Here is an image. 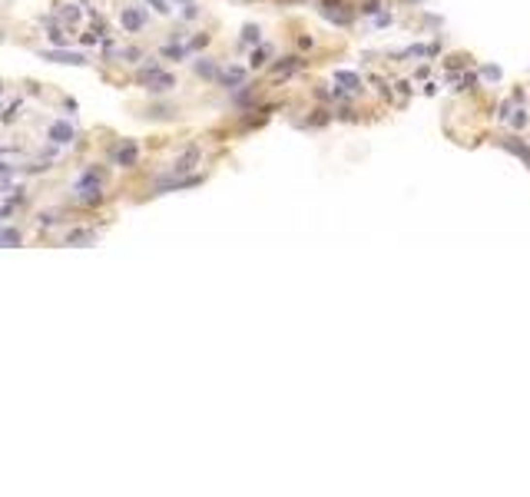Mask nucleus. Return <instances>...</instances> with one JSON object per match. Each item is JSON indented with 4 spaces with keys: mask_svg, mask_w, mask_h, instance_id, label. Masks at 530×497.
I'll list each match as a JSON object with an SVG mask.
<instances>
[{
    "mask_svg": "<svg viewBox=\"0 0 530 497\" xmlns=\"http://www.w3.org/2000/svg\"><path fill=\"white\" fill-rule=\"evenodd\" d=\"M345 3L341 0H325L322 3V17L331 20V23H351V10H341Z\"/></svg>",
    "mask_w": 530,
    "mask_h": 497,
    "instance_id": "obj_1",
    "label": "nucleus"
},
{
    "mask_svg": "<svg viewBox=\"0 0 530 497\" xmlns=\"http://www.w3.org/2000/svg\"><path fill=\"white\" fill-rule=\"evenodd\" d=\"M50 139H53V143H60V146L73 143V123H66V120H57V123H50Z\"/></svg>",
    "mask_w": 530,
    "mask_h": 497,
    "instance_id": "obj_2",
    "label": "nucleus"
},
{
    "mask_svg": "<svg viewBox=\"0 0 530 497\" xmlns=\"http://www.w3.org/2000/svg\"><path fill=\"white\" fill-rule=\"evenodd\" d=\"M43 56L53 60V63H70V67H83V63H86L83 53H70V50H47Z\"/></svg>",
    "mask_w": 530,
    "mask_h": 497,
    "instance_id": "obj_3",
    "label": "nucleus"
},
{
    "mask_svg": "<svg viewBox=\"0 0 530 497\" xmlns=\"http://www.w3.org/2000/svg\"><path fill=\"white\" fill-rule=\"evenodd\" d=\"M136 156H139V149H136V143H123V146L113 153V163L116 166H136Z\"/></svg>",
    "mask_w": 530,
    "mask_h": 497,
    "instance_id": "obj_4",
    "label": "nucleus"
},
{
    "mask_svg": "<svg viewBox=\"0 0 530 497\" xmlns=\"http://www.w3.org/2000/svg\"><path fill=\"white\" fill-rule=\"evenodd\" d=\"M215 80H219L222 86H229V90H232V86H239V83L246 80V70H242V67H229V70H219V76H215Z\"/></svg>",
    "mask_w": 530,
    "mask_h": 497,
    "instance_id": "obj_5",
    "label": "nucleus"
},
{
    "mask_svg": "<svg viewBox=\"0 0 530 497\" xmlns=\"http://www.w3.org/2000/svg\"><path fill=\"white\" fill-rule=\"evenodd\" d=\"M172 86H176V76H172V73H163V70H159V73L146 83V90H152V93H166V90H172Z\"/></svg>",
    "mask_w": 530,
    "mask_h": 497,
    "instance_id": "obj_6",
    "label": "nucleus"
},
{
    "mask_svg": "<svg viewBox=\"0 0 530 497\" xmlns=\"http://www.w3.org/2000/svg\"><path fill=\"white\" fill-rule=\"evenodd\" d=\"M143 23H146L143 10H136V7H126V10H123V27H126V30H139Z\"/></svg>",
    "mask_w": 530,
    "mask_h": 497,
    "instance_id": "obj_7",
    "label": "nucleus"
},
{
    "mask_svg": "<svg viewBox=\"0 0 530 497\" xmlns=\"http://www.w3.org/2000/svg\"><path fill=\"white\" fill-rule=\"evenodd\" d=\"M292 70H302V56H285V60H279V63L272 67L275 76H285V73H292Z\"/></svg>",
    "mask_w": 530,
    "mask_h": 497,
    "instance_id": "obj_8",
    "label": "nucleus"
},
{
    "mask_svg": "<svg viewBox=\"0 0 530 497\" xmlns=\"http://www.w3.org/2000/svg\"><path fill=\"white\" fill-rule=\"evenodd\" d=\"M335 80H338V83H345V90H361V80H358V73H348V70H338V73H335Z\"/></svg>",
    "mask_w": 530,
    "mask_h": 497,
    "instance_id": "obj_9",
    "label": "nucleus"
},
{
    "mask_svg": "<svg viewBox=\"0 0 530 497\" xmlns=\"http://www.w3.org/2000/svg\"><path fill=\"white\" fill-rule=\"evenodd\" d=\"M0 245H7V249L20 245V232L17 229H0Z\"/></svg>",
    "mask_w": 530,
    "mask_h": 497,
    "instance_id": "obj_10",
    "label": "nucleus"
},
{
    "mask_svg": "<svg viewBox=\"0 0 530 497\" xmlns=\"http://www.w3.org/2000/svg\"><path fill=\"white\" fill-rule=\"evenodd\" d=\"M47 37L53 40L57 47H63V43H66V37H63V30H60L57 23H47Z\"/></svg>",
    "mask_w": 530,
    "mask_h": 497,
    "instance_id": "obj_11",
    "label": "nucleus"
},
{
    "mask_svg": "<svg viewBox=\"0 0 530 497\" xmlns=\"http://www.w3.org/2000/svg\"><path fill=\"white\" fill-rule=\"evenodd\" d=\"M196 156H199V153H196V149H189V153H186V156H182V159L176 163V172H186V169H192V163H196Z\"/></svg>",
    "mask_w": 530,
    "mask_h": 497,
    "instance_id": "obj_12",
    "label": "nucleus"
},
{
    "mask_svg": "<svg viewBox=\"0 0 530 497\" xmlns=\"http://www.w3.org/2000/svg\"><path fill=\"white\" fill-rule=\"evenodd\" d=\"M504 146L511 149V153H517V156H524V159H530V149L520 143V139H511V143H504Z\"/></svg>",
    "mask_w": 530,
    "mask_h": 497,
    "instance_id": "obj_13",
    "label": "nucleus"
},
{
    "mask_svg": "<svg viewBox=\"0 0 530 497\" xmlns=\"http://www.w3.org/2000/svg\"><path fill=\"white\" fill-rule=\"evenodd\" d=\"M242 43H259V27H252V23H248L246 30H242Z\"/></svg>",
    "mask_w": 530,
    "mask_h": 497,
    "instance_id": "obj_14",
    "label": "nucleus"
},
{
    "mask_svg": "<svg viewBox=\"0 0 530 497\" xmlns=\"http://www.w3.org/2000/svg\"><path fill=\"white\" fill-rule=\"evenodd\" d=\"M265 56H268V47H259V50L252 53V67H262V63H265Z\"/></svg>",
    "mask_w": 530,
    "mask_h": 497,
    "instance_id": "obj_15",
    "label": "nucleus"
},
{
    "mask_svg": "<svg viewBox=\"0 0 530 497\" xmlns=\"http://www.w3.org/2000/svg\"><path fill=\"white\" fill-rule=\"evenodd\" d=\"M146 3H149L156 14H169V3H166V0H146Z\"/></svg>",
    "mask_w": 530,
    "mask_h": 497,
    "instance_id": "obj_16",
    "label": "nucleus"
},
{
    "mask_svg": "<svg viewBox=\"0 0 530 497\" xmlns=\"http://www.w3.org/2000/svg\"><path fill=\"white\" fill-rule=\"evenodd\" d=\"M60 17L66 20V23H76V20H80V10H60Z\"/></svg>",
    "mask_w": 530,
    "mask_h": 497,
    "instance_id": "obj_17",
    "label": "nucleus"
},
{
    "mask_svg": "<svg viewBox=\"0 0 530 497\" xmlns=\"http://www.w3.org/2000/svg\"><path fill=\"white\" fill-rule=\"evenodd\" d=\"M484 76H487V80H500V70H497V67H487Z\"/></svg>",
    "mask_w": 530,
    "mask_h": 497,
    "instance_id": "obj_18",
    "label": "nucleus"
}]
</instances>
